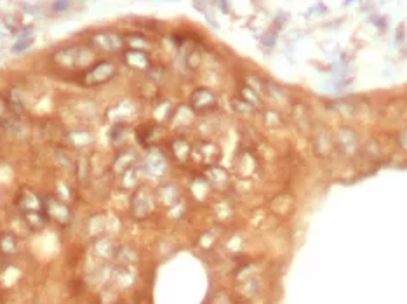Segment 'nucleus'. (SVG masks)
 I'll list each match as a JSON object with an SVG mask.
<instances>
[{"instance_id":"f257e3e1","label":"nucleus","mask_w":407,"mask_h":304,"mask_svg":"<svg viewBox=\"0 0 407 304\" xmlns=\"http://www.w3.org/2000/svg\"><path fill=\"white\" fill-rule=\"evenodd\" d=\"M113 73H115V68H113L112 64L101 63V64H98V66H93L91 70L85 71V78H87V82H96V84H99V82L108 80Z\"/></svg>"},{"instance_id":"7ed1b4c3","label":"nucleus","mask_w":407,"mask_h":304,"mask_svg":"<svg viewBox=\"0 0 407 304\" xmlns=\"http://www.w3.org/2000/svg\"><path fill=\"white\" fill-rule=\"evenodd\" d=\"M0 248H2L4 252H14V248H16L14 238H12L11 235H2V237H0Z\"/></svg>"},{"instance_id":"f03ea898","label":"nucleus","mask_w":407,"mask_h":304,"mask_svg":"<svg viewBox=\"0 0 407 304\" xmlns=\"http://www.w3.org/2000/svg\"><path fill=\"white\" fill-rule=\"evenodd\" d=\"M94 44L104 50H115L122 45V40L115 33H99L94 37Z\"/></svg>"},{"instance_id":"20e7f679","label":"nucleus","mask_w":407,"mask_h":304,"mask_svg":"<svg viewBox=\"0 0 407 304\" xmlns=\"http://www.w3.org/2000/svg\"><path fill=\"white\" fill-rule=\"evenodd\" d=\"M30 44H31V42H30V40H26V42H21V44H17V45H16V47H14V52H20V50H23V49H25V47H28V45H30Z\"/></svg>"}]
</instances>
